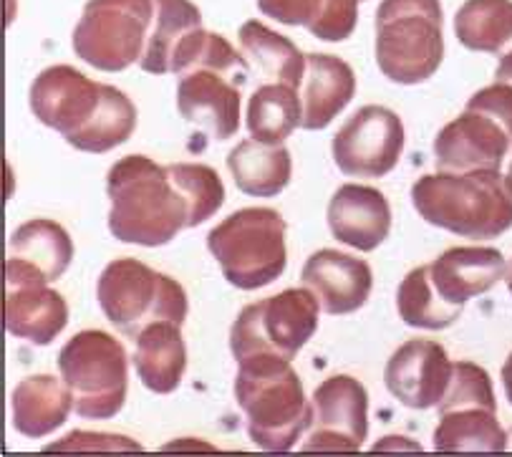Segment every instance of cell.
Returning <instances> with one entry per match:
<instances>
[{
    "instance_id": "obj_3",
    "label": "cell",
    "mask_w": 512,
    "mask_h": 457,
    "mask_svg": "<svg viewBox=\"0 0 512 457\" xmlns=\"http://www.w3.org/2000/svg\"><path fill=\"white\" fill-rule=\"evenodd\" d=\"M412 205L429 225L460 238L492 240L512 228V187L500 170L424 175L414 182Z\"/></svg>"
},
{
    "instance_id": "obj_6",
    "label": "cell",
    "mask_w": 512,
    "mask_h": 457,
    "mask_svg": "<svg viewBox=\"0 0 512 457\" xmlns=\"http://www.w3.org/2000/svg\"><path fill=\"white\" fill-rule=\"evenodd\" d=\"M444 59L439 0H384L376 11V64L394 84L414 86Z\"/></svg>"
},
{
    "instance_id": "obj_26",
    "label": "cell",
    "mask_w": 512,
    "mask_h": 457,
    "mask_svg": "<svg viewBox=\"0 0 512 457\" xmlns=\"http://www.w3.org/2000/svg\"><path fill=\"white\" fill-rule=\"evenodd\" d=\"M227 170L240 192L250 197H275L286 190L293 175V160L283 144L243 139L227 155Z\"/></svg>"
},
{
    "instance_id": "obj_18",
    "label": "cell",
    "mask_w": 512,
    "mask_h": 457,
    "mask_svg": "<svg viewBox=\"0 0 512 457\" xmlns=\"http://www.w3.org/2000/svg\"><path fill=\"white\" fill-rule=\"evenodd\" d=\"M510 149L512 139L500 122L465 109L434 139V162L439 172L500 170Z\"/></svg>"
},
{
    "instance_id": "obj_20",
    "label": "cell",
    "mask_w": 512,
    "mask_h": 457,
    "mask_svg": "<svg viewBox=\"0 0 512 457\" xmlns=\"http://www.w3.org/2000/svg\"><path fill=\"white\" fill-rule=\"evenodd\" d=\"M328 228L341 243L371 253L389 238V200L369 185H341L328 202Z\"/></svg>"
},
{
    "instance_id": "obj_13",
    "label": "cell",
    "mask_w": 512,
    "mask_h": 457,
    "mask_svg": "<svg viewBox=\"0 0 512 457\" xmlns=\"http://www.w3.org/2000/svg\"><path fill=\"white\" fill-rule=\"evenodd\" d=\"M331 149L346 177H386L404 152V124L391 109L369 104L338 129Z\"/></svg>"
},
{
    "instance_id": "obj_15",
    "label": "cell",
    "mask_w": 512,
    "mask_h": 457,
    "mask_svg": "<svg viewBox=\"0 0 512 457\" xmlns=\"http://www.w3.org/2000/svg\"><path fill=\"white\" fill-rule=\"evenodd\" d=\"M454 364L439 341L412 339L391 354L384 382L391 397L409 410H429L442 402L452 382Z\"/></svg>"
},
{
    "instance_id": "obj_36",
    "label": "cell",
    "mask_w": 512,
    "mask_h": 457,
    "mask_svg": "<svg viewBox=\"0 0 512 457\" xmlns=\"http://www.w3.org/2000/svg\"><path fill=\"white\" fill-rule=\"evenodd\" d=\"M502 387H505L507 402L512 404V354H510V357H507L505 367H502Z\"/></svg>"
},
{
    "instance_id": "obj_2",
    "label": "cell",
    "mask_w": 512,
    "mask_h": 457,
    "mask_svg": "<svg viewBox=\"0 0 512 457\" xmlns=\"http://www.w3.org/2000/svg\"><path fill=\"white\" fill-rule=\"evenodd\" d=\"M109 230L122 243L167 245L190 223V208L167 167L144 155H127L106 175Z\"/></svg>"
},
{
    "instance_id": "obj_7",
    "label": "cell",
    "mask_w": 512,
    "mask_h": 457,
    "mask_svg": "<svg viewBox=\"0 0 512 457\" xmlns=\"http://www.w3.org/2000/svg\"><path fill=\"white\" fill-rule=\"evenodd\" d=\"M207 248L227 283L240 291H258L286 271V220L278 210L243 208L210 230Z\"/></svg>"
},
{
    "instance_id": "obj_27",
    "label": "cell",
    "mask_w": 512,
    "mask_h": 457,
    "mask_svg": "<svg viewBox=\"0 0 512 457\" xmlns=\"http://www.w3.org/2000/svg\"><path fill=\"white\" fill-rule=\"evenodd\" d=\"M268 18L286 26H306L321 41H346L356 31L359 0H258Z\"/></svg>"
},
{
    "instance_id": "obj_10",
    "label": "cell",
    "mask_w": 512,
    "mask_h": 457,
    "mask_svg": "<svg viewBox=\"0 0 512 457\" xmlns=\"http://www.w3.org/2000/svg\"><path fill=\"white\" fill-rule=\"evenodd\" d=\"M318 298L308 288H286L278 296L250 303L230 329L235 362L255 357L293 359L318 331Z\"/></svg>"
},
{
    "instance_id": "obj_4",
    "label": "cell",
    "mask_w": 512,
    "mask_h": 457,
    "mask_svg": "<svg viewBox=\"0 0 512 457\" xmlns=\"http://www.w3.org/2000/svg\"><path fill=\"white\" fill-rule=\"evenodd\" d=\"M235 399L245 412L248 435L260 450L288 452L306 427H311L313 404L288 359L255 357L238 364Z\"/></svg>"
},
{
    "instance_id": "obj_16",
    "label": "cell",
    "mask_w": 512,
    "mask_h": 457,
    "mask_svg": "<svg viewBox=\"0 0 512 457\" xmlns=\"http://www.w3.org/2000/svg\"><path fill=\"white\" fill-rule=\"evenodd\" d=\"M207 31L192 0H154V21L144 48L142 71L154 76L185 74L200 54Z\"/></svg>"
},
{
    "instance_id": "obj_35",
    "label": "cell",
    "mask_w": 512,
    "mask_h": 457,
    "mask_svg": "<svg viewBox=\"0 0 512 457\" xmlns=\"http://www.w3.org/2000/svg\"><path fill=\"white\" fill-rule=\"evenodd\" d=\"M495 81H502V84L512 86V51L502 54L500 66H497V71H495Z\"/></svg>"
},
{
    "instance_id": "obj_37",
    "label": "cell",
    "mask_w": 512,
    "mask_h": 457,
    "mask_svg": "<svg viewBox=\"0 0 512 457\" xmlns=\"http://www.w3.org/2000/svg\"><path fill=\"white\" fill-rule=\"evenodd\" d=\"M505 281H507V288H510V293H512V263H510V268H507V273H505Z\"/></svg>"
},
{
    "instance_id": "obj_23",
    "label": "cell",
    "mask_w": 512,
    "mask_h": 457,
    "mask_svg": "<svg viewBox=\"0 0 512 457\" xmlns=\"http://www.w3.org/2000/svg\"><path fill=\"white\" fill-rule=\"evenodd\" d=\"M69 324V303L43 286H6V329L36 346L51 344Z\"/></svg>"
},
{
    "instance_id": "obj_28",
    "label": "cell",
    "mask_w": 512,
    "mask_h": 457,
    "mask_svg": "<svg viewBox=\"0 0 512 457\" xmlns=\"http://www.w3.org/2000/svg\"><path fill=\"white\" fill-rule=\"evenodd\" d=\"M240 46L260 71L265 84H288L301 89L306 76V56L291 38L270 31L260 21H248L240 28Z\"/></svg>"
},
{
    "instance_id": "obj_33",
    "label": "cell",
    "mask_w": 512,
    "mask_h": 457,
    "mask_svg": "<svg viewBox=\"0 0 512 457\" xmlns=\"http://www.w3.org/2000/svg\"><path fill=\"white\" fill-rule=\"evenodd\" d=\"M467 109H470V112L487 114V117H492L495 122H500L512 139V86L510 84L495 81L492 86H485V89H480L477 94L470 96Z\"/></svg>"
},
{
    "instance_id": "obj_38",
    "label": "cell",
    "mask_w": 512,
    "mask_h": 457,
    "mask_svg": "<svg viewBox=\"0 0 512 457\" xmlns=\"http://www.w3.org/2000/svg\"><path fill=\"white\" fill-rule=\"evenodd\" d=\"M505 177H507V185L512 187V162H510V170H507V175H505Z\"/></svg>"
},
{
    "instance_id": "obj_30",
    "label": "cell",
    "mask_w": 512,
    "mask_h": 457,
    "mask_svg": "<svg viewBox=\"0 0 512 457\" xmlns=\"http://www.w3.org/2000/svg\"><path fill=\"white\" fill-rule=\"evenodd\" d=\"M303 124L301 91L288 84H263L248 104V129L253 139L283 144Z\"/></svg>"
},
{
    "instance_id": "obj_32",
    "label": "cell",
    "mask_w": 512,
    "mask_h": 457,
    "mask_svg": "<svg viewBox=\"0 0 512 457\" xmlns=\"http://www.w3.org/2000/svg\"><path fill=\"white\" fill-rule=\"evenodd\" d=\"M169 177L185 195L187 208H190V223L187 228H197L205 220H210L225 202V185L220 175L207 165H192V162H177L167 165Z\"/></svg>"
},
{
    "instance_id": "obj_5",
    "label": "cell",
    "mask_w": 512,
    "mask_h": 457,
    "mask_svg": "<svg viewBox=\"0 0 512 457\" xmlns=\"http://www.w3.org/2000/svg\"><path fill=\"white\" fill-rule=\"evenodd\" d=\"M177 109L182 119L212 139L235 137L240 129V96L250 79V64L230 46L225 36L207 31L200 54L180 74Z\"/></svg>"
},
{
    "instance_id": "obj_31",
    "label": "cell",
    "mask_w": 512,
    "mask_h": 457,
    "mask_svg": "<svg viewBox=\"0 0 512 457\" xmlns=\"http://www.w3.org/2000/svg\"><path fill=\"white\" fill-rule=\"evenodd\" d=\"M396 309L407 326L427 331H442L449 329L454 321L460 319L462 311L452 309L434 291L432 281H429L427 266H419L407 273L399 291H396Z\"/></svg>"
},
{
    "instance_id": "obj_22",
    "label": "cell",
    "mask_w": 512,
    "mask_h": 457,
    "mask_svg": "<svg viewBox=\"0 0 512 457\" xmlns=\"http://www.w3.org/2000/svg\"><path fill=\"white\" fill-rule=\"evenodd\" d=\"M303 129H326L349 107L356 94L354 69L331 54H306V76L301 81Z\"/></svg>"
},
{
    "instance_id": "obj_21",
    "label": "cell",
    "mask_w": 512,
    "mask_h": 457,
    "mask_svg": "<svg viewBox=\"0 0 512 457\" xmlns=\"http://www.w3.org/2000/svg\"><path fill=\"white\" fill-rule=\"evenodd\" d=\"M434 291L447 306L460 309L505 278V258L497 248H449L427 266Z\"/></svg>"
},
{
    "instance_id": "obj_12",
    "label": "cell",
    "mask_w": 512,
    "mask_h": 457,
    "mask_svg": "<svg viewBox=\"0 0 512 457\" xmlns=\"http://www.w3.org/2000/svg\"><path fill=\"white\" fill-rule=\"evenodd\" d=\"M152 21L154 0H89L71 43L81 61L117 74L142 61Z\"/></svg>"
},
{
    "instance_id": "obj_39",
    "label": "cell",
    "mask_w": 512,
    "mask_h": 457,
    "mask_svg": "<svg viewBox=\"0 0 512 457\" xmlns=\"http://www.w3.org/2000/svg\"><path fill=\"white\" fill-rule=\"evenodd\" d=\"M507 447H512V430L507 432Z\"/></svg>"
},
{
    "instance_id": "obj_17",
    "label": "cell",
    "mask_w": 512,
    "mask_h": 457,
    "mask_svg": "<svg viewBox=\"0 0 512 457\" xmlns=\"http://www.w3.org/2000/svg\"><path fill=\"white\" fill-rule=\"evenodd\" d=\"M74 243L64 225L36 218L16 228L8 240L6 286H43L59 281L71 266Z\"/></svg>"
},
{
    "instance_id": "obj_1",
    "label": "cell",
    "mask_w": 512,
    "mask_h": 457,
    "mask_svg": "<svg viewBox=\"0 0 512 457\" xmlns=\"http://www.w3.org/2000/svg\"><path fill=\"white\" fill-rule=\"evenodd\" d=\"M31 112L79 152L104 155L137 129V107L117 86L99 84L74 66H48L31 84Z\"/></svg>"
},
{
    "instance_id": "obj_9",
    "label": "cell",
    "mask_w": 512,
    "mask_h": 457,
    "mask_svg": "<svg viewBox=\"0 0 512 457\" xmlns=\"http://www.w3.org/2000/svg\"><path fill=\"white\" fill-rule=\"evenodd\" d=\"M61 379L86 420H111L122 412L129 389V357L119 339L99 329L79 331L59 354Z\"/></svg>"
},
{
    "instance_id": "obj_29",
    "label": "cell",
    "mask_w": 512,
    "mask_h": 457,
    "mask_svg": "<svg viewBox=\"0 0 512 457\" xmlns=\"http://www.w3.org/2000/svg\"><path fill=\"white\" fill-rule=\"evenodd\" d=\"M454 36L470 51H512V0H465L454 16Z\"/></svg>"
},
{
    "instance_id": "obj_24",
    "label": "cell",
    "mask_w": 512,
    "mask_h": 457,
    "mask_svg": "<svg viewBox=\"0 0 512 457\" xmlns=\"http://www.w3.org/2000/svg\"><path fill=\"white\" fill-rule=\"evenodd\" d=\"M180 326L177 321H157L134 339L137 351L132 362L149 392L172 394L185 377L187 346Z\"/></svg>"
},
{
    "instance_id": "obj_34",
    "label": "cell",
    "mask_w": 512,
    "mask_h": 457,
    "mask_svg": "<svg viewBox=\"0 0 512 457\" xmlns=\"http://www.w3.org/2000/svg\"><path fill=\"white\" fill-rule=\"evenodd\" d=\"M53 450H142L137 440H129L124 435H94V432H71L61 442H53L46 452Z\"/></svg>"
},
{
    "instance_id": "obj_8",
    "label": "cell",
    "mask_w": 512,
    "mask_h": 457,
    "mask_svg": "<svg viewBox=\"0 0 512 457\" xmlns=\"http://www.w3.org/2000/svg\"><path fill=\"white\" fill-rule=\"evenodd\" d=\"M96 298L106 319L132 341L157 321L185 324L190 311L185 288L137 258L111 261L101 273Z\"/></svg>"
},
{
    "instance_id": "obj_25",
    "label": "cell",
    "mask_w": 512,
    "mask_h": 457,
    "mask_svg": "<svg viewBox=\"0 0 512 457\" xmlns=\"http://www.w3.org/2000/svg\"><path fill=\"white\" fill-rule=\"evenodd\" d=\"M13 427L31 440L51 435L69 420L74 394L69 384L51 374H33L13 389Z\"/></svg>"
},
{
    "instance_id": "obj_19",
    "label": "cell",
    "mask_w": 512,
    "mask_h": 457,
    "mask_svg": "<svg viewBox=\"0 0 512 457\" xmlns=\"http://www.w3.org/2000/svg\"><path fill=\"white\" fill-rule=\"evenodd\" d=\"M303 286L313 291L321 309L331 316L354 314L369 301L374 288L371 266L361 258L323 248L303 266Z\"/></svg>"
},
{
    "instance_id": "obj_11",
    "label": "cell",
    "mask_w": 512,
    "mask_h": 457,
    "mask_svg": "<svg viewBox=\"0 0 512 457\" xmlns=\"http://www.w3.org/2000/svg\"><path fill=\"white\" fill-rule=\"evenodd\" d=\"M437 452H502L507 432L497 420V402L487 369L475 362H454L452 382L437 404Z\"/></svg>"
},
{
    "instance_id": "obj_14",
    "label": "cell",
    "mask_w": 512,
    "mask_h": 457,
    "mask_svg": "<svg viewBox=\"0 0 512 457\" xmlns=\"http://www.w3.org/2000/svg\"><path fill=\"white\" fill-rule=\"evenodd\" d=\"M369 394L359 379L336 374L313 392L311 435L303 452H359L369 432Z\"/></svg>"
}]
</instances>
